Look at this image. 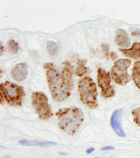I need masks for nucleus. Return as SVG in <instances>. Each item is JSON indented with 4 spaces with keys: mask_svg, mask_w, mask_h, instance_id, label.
Listing matches in <instances>:
<instances>
[{
    "mask_svg": "<svg viewBox=\"0 0 140 158\" xmlns=\"http://www.w3.org/2000/svg\"><path fill=\"white\" fill-rule=\"evenodd\" d=\"M63 65L61 72L52 63H46L44 66L47 70L46 74L51 94L54 100L57 102L67 99L74 88L73 66L68 61L65 62Z\"/></svg>",
    "mask_w": 140,
    "mask_h": 158,
    "instance_id": "nucleus-1",
    "label": "nucleus"
},
{
    "mask_svg": "<svg viewBox=\"0 0 140 158\" xmlns=\"http://www.w3.org/2000/svg\"><path fill=\"white\" fill-rule=\"evenodd\" d=\"M56 116L58 121L59 127L70 135L76 132L84 119L82 110L74 106L59 109L56 112Z\"/></svg>",
    "mask_w": 140,
    "mask_h": 158,
    "instance_id": "nucleus-2",
    "label": "nucleus"
},
{
    "mask_svg": "<svg viewBox=\"0 0 140 158\" xmlns=\"http://www.w3.org/2000/svg\"><path fill=\"white\" fill-rule=\"evenodd\" d=\"M78 91L80 100L83 104L91 109H95L98 106L96 83L91 77H86L78 83Z\"/></svg>",
    "mask_w": 140,
    "mask_h": 158,
    "instance_id": "nucleus-3",
    "label": "nucleus"
},
{
    "mask_svg": "<svg viewBox=\"0 0 140 158\" xmlns=\"http://www.w3.org/2000/svg\"><path fill=\"white\" fill-rule=\"evenodd\" d=\"M0 91L7 103L13 106H20L25 93L23 88L8 81L1 83Z\"/></svg>",
    "mask_w": 140,
    "mask_h": 158,
    "instance_id": "nucleus-4",
    "label": "nucleus"
},
{
    "mask_svg": "<svg viewBox=\"0 0 140 158\" xmlns=\"http://www.w3.org/2000/svg\"><path fill=\"white\" fill-rule=\"evenodd\" d=\"M32 104L39 118L47 119L53 116L52 108L48 103V98L42 92H36L32 94Z\"/></svg>",
    "mask_w": 140,
    "mask_h": 158,
    "instance_id": "nucleus-5",
    "label": "nucleus"
},
{
    "mask_svg": "<svg viewBox=\"0 0 140 158\" xmlns=\"http://www.w3.org/2000/svg\"><path fill=\"white\" fill-rule=\"evenodd\" d=\"M131 64V61L126 59H119L115 62L112 69V77L115 82L125 85L130 81L127 69Z\"/></svg>",
    "mask_w": 140,
    "mask_h": 158,
    "instance_id": "nucleus-6",
    "label": "nucleus"
},
{
    "mask_svg": "<svg viewBox=\"0 0 140 158\" xmlns=\"http://www.w3.org/2000/svg\"><path fill=\"white\" fill-rule=\"evenodd\" d=\"M97 81L99 86L102 89V96L105 98L113 97L115 94L113 88L111 85V78L108 72L102 68H99L97 71Z\"/></svg>",
    "mask_w": 140,
    "mask_h": 158,
    "instance_id": "nucleus-7",
    "label": "nucleus"
},
{
    "mask_svg": "<svg viewBox=\"0 0 140 158\" xmlns=\"http://www.w3.org/2000/svg\"><path fill=\"white\" fill-rule=\"evenodd\" d=\"M122 109H119L114 112L111 119V125L114 131L119 136L124 138L126 134L122 129L121 124V118L122 114Z\"/></svg>",
    "mask_w": 140,
    "mask_h": 158,
    "instance_id": "nucleus-8",
    "label": "nucleus"
},
{
    "mask_svg": "<svg viewBox=\"0 0 140 158\" xmlns=\"http://www.w3.org/2000/svg\"><path fill=\"white\" fill-rule=\"evenodd\" d=\"M28 66L25 63H19L14 67L11 72L12 79L18 81H24L28 75Z\"/></svg>",
    "mask_w": 140,
    "mask_h": 158,
    "instance_id": "nucleus-9",
    "label": "nucleus"
},
{
    "mask_svg": "<svg viewBox=\"0 0 140 158\" xmlns=\"http://www.w3.org/2000/svg\"><path fill=\"white\" fill-rule=\"evenodd\" d=\"M115 41L117 45L122 48H127L131 44L130 39L128 33L122 29L117 30L116 31Z\"/></svg>",
    "mask_w": 140,
    "mask_h": 158,
    "instance_id": "nucleus-10",
    "label": "nucleus"
},
{
    "mask_svg": "<svg viewBox=\"0 0 140 158\" xmlns=\"http://www.w3.org/2000/svg\"><path fill=\"white\" fill-rule=\"evenodd\" d=\"M120 51L129 58L138 59L140 57V43L135 42L130 48L121 49Z\"/></svg>",
    "mask_w": 140,
    "mask_h": 158,
    "instance_id": "nucleus-11",
    "label": "nucleus"
},
{
    "mask_svg": "<svg viewBox=\"0 0 140 158\" xmlns=\"http://www.w3.org/2000/svg\"><path fill=\"white\" fill-rule=\"evenodd\" d=\"M132 78L136 86L140 89V61L134 63L132 71Z\"/></svg>",
    "mask_w": 140,
    "mask_h": 158,
    "instance_id": "nucleus-12",
    "label": "nucleus"
},
{
    "mask_svg": "<svg viewBox=\"0 0 140 158\" xmlns=\"http://www.w3.org/2000/svg\"><path fill=\"white\" fill-rule=\"evenodd\" d=\"M59 46L57 44L52 41H48L47 43V49L49 54L52 57L55 56L59 52Z\"/></svg>",
    "mask_w": 140,
    "mask_h": 158,
    "instance_id": "nucleus-13",
    "label": "nucleus"
},
{
    "mask_svg": "<svg viewBox=\"0 0 140 158\" xmlns=\"http://www.w3.org/2000/svg\"><path fill=\"white\" fill-rule=\"evenodd\" d=\"M77 66L76 68V74L78 77H82L87 73V69L85 67V62L82 60H78L77 62Z\"/></svg>",
    "mask_w": 140,
    "mask_h": 158,
    "instance_id": "nucleus-14",
    "label": "nucleus"
},
{
    "mask_svg": "<svg viewBox=\"0 0 140 158\" xmlns=\"http://www.w3.org/2000/svg\"><path fill=\"white\" fill-rule=\"evenodd\" d=\"M56 143L52 141H39L37 140H33L29 141L27 145L29 146H47L50 145H56Z\"/></svg>",
    "mask_w": 140,
    "mask_h": 158,
    "instance_id": "nucleus-15",
    "label": "nucleus"
},
{
    "mask_svg": "<svg viewBox=\"0 0 140 158\" xmlns=\"http://www.w3.org/2000/svg\"><path fill=\"white\" fill-rule=\"evenodd\" d=\"M9 50L12 54H16L20 49L18 44L15 40H11L7 43Z\"/></svg>",
    "mask_w": 140,
    "mask_h": 158,
    "instance_id": "nucleus-16",
    "label": "nucleus"
},
{
    "mask_svg": "<svg viewBox=\"0 0 140 158\" xmlns=\"http://www.w3.org/2000/svg\"><path fill=\"white\" fill-rule=\"evenodd\" d=\"M132 114L134 121L140 127V107L132 110Z\"/></svg>",
    "mask_w": 140,
    "mask_h": 158,
    "instance_id": "nucleus-17",
    "label": "nucleus"
},
{
    "mask_svg": "<svg viewBox=\"0 0 140 158\" xmlns=\"http://www.w3.org/2000/svg\"><path fill=\"white\" fill-rule=\"evenodd\" d=\"M102 50L107 58H108L109 54V47L108 45L104 44L102 45Z\"/></svg>",
    "mask_w": 140,
    "mask_h": 158,
    "instance_id": "nucleus-18",
    "label": "nucleus"
},
{
    "mask_svg": "<svg viewBox=\"0 0 140 158\" xmlns=\"http://www.w3.org/2000/svg\"><path fill=\"white\" fill-rule=\"evenodd\" d=\"M132 35L134 36H137L140 37V29H138V28L136 29L134 31L132 32Z\"/></svg>",
    "mask_w": 140,
    "mask_h": 158,
    "instance_id": "nucleus-19",
    "label": "nucleus"
},
{
    "mask_svg": "<svg viewBox=\"0 0 140 158\" xmlns=\"http://www.w3.org/2000/svg\"><path fill=\"white\" fill-rule=\"evenodd\" d=\"M114 149V148L112 146H106L101 148L100 150L102 151H107V150H112Z\"/></svg>",
    "mask_w": 140,
    "mask_h": 158,
    "instance_id": "nucleus-20",
    "label": "nucleus"
},
{
    "mask_svg": "<svg viewBox=\"0 0 140 158\" xmlns=\"http://www.w3.org/2000/svg\"><path fill=\"white\" fill-rule=\"evenodd\" d=\"M117 56H117V54L115 52H111L110 57L112 60H115L117 59Z\"/></svg>",
    "mask_w": 140,
    "mask_h": 158,
    "instance_id": "nucleus-21",
    "label": "nucleus"
},
{
    "mask_svg": "<svg viewBox=\"0 0 140 158\" xmlns=\"http://www.w3.org/2000/svg\"><path fill=\"white\" fill-rule=\"evenodd\" d=\"M28 141L27 140H26V139H23V140H20L19 142L20 143L22 144V145H27V144L28 143Z\"/></svg>",
    "mask_w": 140,
    "mask_h": 158,
    "instance_id": "nucleus-22",
    "label": "nucleus"
},
{
    "mask_svg": "<svg viewBox=\"0 0 140 158\" xmlns=\"http://www.w3.org/2000/svg\"><path fill=\"white\" fill-rule=\"evenodd\" d=\"M95 150L94 148H90L87 150V153L88 154L92 153V152L94 151Z\"/></svg>",
    "mask_w": 140,
    "mask_h": 158,
    "instance_id": "nucleus-23",
    "label": "nucleus"
},
{
    "mask_svg": "<svg viewBox=\"0 0 140 158\" xmlns=\"http://www.w3.org/2000/svg\"><path fill=\"white\" fill-rule=\"evenodd\" d=\"M3 96L2 94L1 93V99H0V103L1 104H2V103L4 102Z\"/></svg>",
    "mask_w": 140,
    "mask_h": 158,
    "instance_id": "nucleus-24",
    "label": "nucleus"
},
{
    "mask_svg": "<svg viewBox=\"0 0 140 158\" xmlns=\"http://www.w3.org/2000/svg\"><path fill=\"white\" fill-rule=\"evenodd\" d=\"M2 44L1 43V55H2V51L3 50V49H2Z\"/></svg>",
    "mask_w": 140,
    "mask_h": 158,
    "instance_id": "nucleus-25",
    "label": "nucleus"
},
{
    "mask_svg": "<svg viewBox=\"0 0 140 158\" xmlns=\"http://www.w3.org/2000/svg\"><path fill=\"white\" fill-rule=\"evenodd\" d=\"M60 155H66V153H65V152H61V153H60Z\"/></svg>",
    "mask_w": 140,
    "mask_h": 158,
    "instance_id": "nucleus-26",
    "label": "nucleus"
},
{
    "mask_svg": "<svg viewBox=\"0 0 140 158\" xmlns=\"http://www.w3.org/2000/svg\"><path fill=\"white\" fill-rule=\"evenodd\" d=\"M1 158H12L11 157V156H4V157Z\"/></svg>",
    "mask_w": 140,
    "mask_h": 158,
    "instance_id": "nucleus-27",
    "label": "nucleus"
}]
</instances>
